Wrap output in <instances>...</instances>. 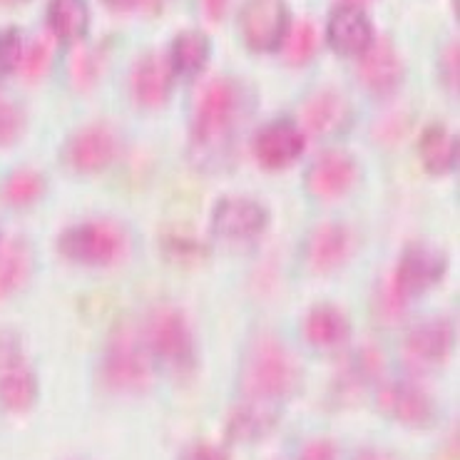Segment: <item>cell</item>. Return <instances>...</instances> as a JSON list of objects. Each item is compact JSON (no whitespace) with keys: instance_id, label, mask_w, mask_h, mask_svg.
<instances>
[{"instance_id":"1","label":"cell","mask_w":460,"mask_h":460,"mask_svg":"<svg viewBox=\"0 0 460 460\" xmlns=\"http://www.w3.org/2000/svg\"><path fill=\"white\" fill-rule=\"evenodd\" d=\"M236 385L244 401L281 406L304 388V366L289 346L271 336L257 333L242 353Z\"/></svg>"},{"instance_id":"2","label":"cell","mask_w":460,"mask_h":460,"mask_svg":"<svg viewBox=\"0 0 460 460\" xmlns=\"http://www.w3.org/2000/svg\"><path fill=\"white\" fill-rule=\"evenodd\" d=\"M142 339L152 364L172 376H190L197 368V343L184 314L174 306H157L142 323Z\"/></svg>"},{"instance_id":"3","label":"cell","mask_w":460,"mask_h":460,"mask_svg":"<svg viewBox=\"0 0 460 460\" xmlns=\"http://www.w3.org/2000/svg\"><path fill=\"white\" fill-rule=\"evenodd\" d=\"M152 366L142 332L132 323H119L100 361L102 384L115 394H142L152 384Z\"/></svg>"},{"instance_id":"4","label":"cell","mask_w":460,"mask_h":460,"mask_svg":"<svg viewBox=\"0 0 460 460\" xmlns=\"http://www.w3.org/2000/svg\"><path fill=\"white\" fill-rule=\"evenodd\" d=\"M242 105V90L229 77H217L204 87L192 119V137L204 150L225 147L232 137Z\"/></svg>"},{"instance_id":"5","label":"cell","mask_w":460,"mask_h":460,"mask_svg":"<svg viewBox=\"0 0 460 460\" xmlns=\"http://www.w3.org/2000/svg\"><path fill=\"white\" fill-rule=\"evenodd\" d=\"M128 246L122 226L108 219H90L65 229L60 236V252L70 261L83 267H108L115 264Z\"/></svg>"},{"instance_id":"6","label":"cell","mask_w":460,"mask_h":460,"mask_svg":"<svg viewBox=\"0 0 460 460\" xmlns=\"http://www.w3.org/2000/svg\"><path fill=\"white\" fill-rule=\"evenodd\" d=\"M376 406L388 420L413 430H429L438 423V403L429 391L411 381H388L376 391Z\"/></svg>"},{"instance_id":"7","label":"cell","mask_w":460,"mask_h":460,"mask_svg":"<svg viewBox=\"0 0 460 460\" xmlns=\"http://www.w3.org/2000/svg\"><path fill=\"white\" fill-rule=\"evenodd\" d=\"M119 142L115 132L105 125H90L77 129L73 137L67 139L63 150L65 164L73 172L93 174V172L108 170L112 162L118 160Z\"/></svg>"},{"instance_id":"8","label":"cell","mask_w":460,"mask_h":460,"mask_svg":"<svg viewBox=\"0 0 460 460\" xmlns=\"http://www.w3.org/2000/svg\"><path fill=\"white\" fill-rule=\"evenodd\" d=\"M448 261L440 254L438 249L429 244H411L401 254L396 267V279H394V289L398 299H408L429 291L433 284H438L446 274Z\"/></svg>"},{"instance_id":"9","label":"cell","mask_w":460,"mask_h":460,"mask_svg":"<svg viewBox=\"0 0 460 460\" xmlns=\"http://www.w3.org/2000/svg\"><path fill=\"white\" fill-rule=\"evenodd\" d=\"M239 25L252 50L269 53L287 35V25H289L287 3L284 0H249L242 11Z\"/></svg>"},{"instance_id":"10","label":"cell","mask_w":460,"mask_h":460,"mask_svg":"<svg viewBox=\"0 0 460 460\" xmlns=\"http://www.w3.org/2000/svg\"><path fill=\"white\" fill-rule=\"evenodd\" d=\"M40 394L38 376L18 353L15 346H0V408L25 413L35 406Z\"/></svg>"},{"instance_id":"11","label":"cell","mask_w":460,"mask_h":460,"mask_svg":"<svg viewBox=\"0 0 460 460\" xmlns=\"http://www.w3.org/2000/svg\"><path fill=\"white\" fill-rule=\"evenodd\" d=\"M358 180V164L346 152H323L306 172V190L316 199H336Z\"/></svg>"},{"instance_id":"12","label":"cell","mask_w":460,"mask_h":460,"mask_svg":"<svg viewBox=\"0 0 460 460\" xmlns=\"http://www.w3.org/2000/svg\"><path fill=\"white\" fill-rule=\"evenodd\" d=\"M269 225L267 207L249 197H225L215 207L212 226L226 239H252L261 234Z\"/></svg>"},{"instance_id":"13","label":"cell","mask_w":460,"mask_h":460,"mask_svg":"<svg viewBox=\"0 0 460 460\" xmlns=\"http://www.w3.org/2000/svg\"><path fill=\"white\" fill-rule=\"evenodd\" d=\"M353 254V234L349 226L326 222L311 229L304 242V257L314 271H333L343 267Z\"/></svg>"},{"instance_id":"14","label":"cell","mask_w":460,"mask_h":460,"mask_svg":"<svg viewBox=\"0 0 460 460\" xmlns=\"http://www.w3.org/2000/svg\"><path fill=\"white\" fill-rule=\"evenodd\" d=\"M304 145H306V139L301 135V129L296 128V122L274 119L257 132L254 155L264 167L279 170V167H289L291 162L299 160Z\"/></svg>"},{"instance_id":"15","label":"cell","mask_w":460,"mask_h":460,"mask_svg":"<svg viewBox=\"0 0 460 460\" xmlns=\"http://www.w3.org/2000/svg\"><path fill=\"white\" fill-rule=\"evenodd\" d=\"M301 118L304 125L314 132V135H339L343 129L351 125L353 110L349 105V100L341 93H333V90H322L316 95H311L304 108H301Z\"/></svg>"},{"instance_id":"16","label":"cell","mask_w":460,"mask_h":460,"mask_svg":"<svg viewBox=\"0 0 460 460\" xmlns=\"http://www.w3.org/2000/svg\"><path fill=\"white\" fill-rule=\"evenodd\" d=\"M329 43L336 53L361 55L374 43V28L358 5H341L329 18Z\"/></svg>"},{"instance_id":"17","label":"cell","mask_w":460,"mask_h":460,"mask_svg":"<svg viewBox=\"0 0 460 460\" xmlns=\"http://www.w3.org/2000/svg\"><path fill=\"white\" fill-rule=\"evenodd\" d=\"M172 77H174V73H172V65L167 58L155 53L145 55L132 70V80H129L132 95L145 108H160L162 102L170 97Z\"/></svg>"},{"instance_id":"18","label":"cell","mask_w":460,"mask_h":460,"mask_svg":"<svg viewBox=\"0 0 460 460\" xmlns=\"http://www.w3.org/2000/svg\"><path fill=\"white\" fill-rule=\"evenodd\" d=\"M279 426V406L242 401L226 418V438L232 443H259Z\"/></svg>"},{"instance_id":"19","label":"cell","mask_w":460,"mask_h":460,"mask_svg":"<svg viewBox=\"0 0 460 460\" xmlns=\"http://www.w3.org/2000/svg\"><path fill=\"white\" fill-rule=\"evenodd\" d=\"M453 339L456 333L448 319H426L413 332H408L406 351L418 364H440L448 358Z\"/></svg>"},{"instance_id":"20","label":"cell","mask_w":460,"mask_h":460,"mask_svg":"<svg viewBox=\"0 0 460 460\" xmlns=\"http://www.w3.org/2000/svg\"><path fill=\"white\" fill-rule=\"evenodd\" d=\"M403 77V65L388 40H374L361 53V80L368 90L385 95L396 90Z\"/></svg>"},{"instance_id":"21","label":"cell","mask_w":460,"mask_h":460,"mask_svg":"<svg viewBox=\"0 0 460 460\" xmlns=\"http://www.w3.org/2000/svg\"><path fill=\"white\" fill-rule=\"evenodd\" d=\"M304 336L319 351H336L349 341L351 323L341 309L322 304V306H314L309 311V316L304 322Z\"/></svg>"},{"instance_id":"22","label":"cell","mask_w":460,"mask_h":460,"mask_svg":"<svg viewBox=\"0 0 460 460\" xmlns=\"http://www.w3.org/2000/svg\"><path fill=\"white\" fill-rule=\"evenodd\" d=\"M418 155L430 172L446 174L458 164V137H453L443 125H433L418 139Z\"/></svg>"},{"instance_id":"23","label":"cell","mask_w":460,"mask_h":460,"mask_svg":"<svg viewBox=\"0 0 460 460\" xmlns=\"http://www.w3.org/2000/svg\"><path fill=\"white\" fill-rule=\"evenodd\" d=\"M48 25L65 43L83 40L87 32V25H90L87 3L85 0H50Z\"/></svg>"},{"instance_id":"24","label":"cell","mask_w":460,"mask_h":460,"mask_svg":"<svg viewBox=\"0 0 460 460\" xmlns=\"http://www.w3.org/2000/svg\"><path fill=\"white\" fill-rule=\"evenodd\" d=\"M209 60V40L199 31H184L172 43L170 65L174 75L194 77L202 73L204 65Z\"/></svg>"},{"instance_id":"25","label":"cell","mask_w":460,"mask_h":460,"mask_svg":"<svg viewBox=\"0 0 460 460\" xmlns=\"http://www.w3.org/2000/svg\"><path fill=\"white\" fill-rule=\"evenodd\" d=\"M31 274V249L22 242H13L0 252V296L21 287Z\"/></svg>"},{"instance_id":"26","label":"cell","mask_w":460,"mask_h":460,"mask_svg":"<svg viewBox=\"0 0 460 460\" xmlns=\"http://www.w3.org/2000/svg\"><path fill=\"white\" fill-rule=\"evenodd\" d=\"M319 48V35L311 22H296L287 38V60L294 65L309 63Z\"/></svg>"},{"instance_id":"27","label":"cell","mask_w":460,"mask_h":460,"mask_svg":"<svg viewBox=\"0 0 460 460\" xmlns=\"http://www.w3.org/2000/svg\"><path fill=\"white\" fill-rule=\"evenodd\" d=\"M43 192L45 180L38 172H18L8 182V187H5V194H8V199L13 204H31Z\"/></svg>"},{"instance_id":"28","label":"cell","mask_w":460,"mask_h":460,"mask_svg":"<svg viewBox=\"0 0 460 460\" xmlns=\"http://www.w3.org/2000/svg\"><path fill=\"white\" fill-rule=\"evenodd\" d=\"M177 460H232V458H229V453H226L222 446L209 443V440H197V443H190V446L180 453V458Z\"/></svg>"},{"instance_id":"29","label":"cell","mask_w":460,"mask_h":460,"mask_svg":"<svg viewBox=\"0 0 460 460\" xmlns=\"http://www.w3.org/2000/svg\"><path fill=\"white\" fill-rule=\"evenodd\" d=\"M296 460H339V446L332 438H314L301 448Z\"/></svg>"},{"instance_id":"30","label":"cell","mask_w":460,"mask_h":460,"mask_svg":"<svg viewBox=\"0 0 460 460\" xmlns=\"http://www.w3.org/2000/svg\"><path fill=\"white\" fill-rule=\"evenodd\" d=\"M22 119L18 115V110L8 108V105H0V145L11 142L21 135Z\"/></svg>"},{"instance_id":"31","label":"cell","mask_w":460,"mask_h":460,"mask_svg":"<svg viewBox=\"0 0 460 460\" xmlns=\"http://www.w3.org/2000/svg\"><path fill=\"white\" fill-rule=\"evenodd\" d=\"M443 77L448 80L450 87L458 90V43L450 45L443 55Z\"/></svg>"},{"instance_id":"32","label":"cell","mask_w":460,"mask_h":460,"mask_svg":"<svg viewBox=\"0 0 460 460\" xmlns=\"http://www.w3.org/2000/svg\"><path fill=\"white\" fill-rule=\"evenodd\" d=\"M48 58H50V48L45 43L35 45L31 50V58H28V73H31V75L43 73L45 65H48Z\"/></svg>"},{"instance_id":"33","label":"cell","mask_w":460,"mask_h":460,"mask_svg":"<svg viewBox=\"0 0 460 460\" xmlns=\"http://www.w3.org/2000/svg\"><path fill=\"white\" fill-rule=\"evenodd\" d=\"M108 3L122 11H155L160 5V0H108Z\"/></svg>"},{"instance_id":"34","label":"cell","mask_w":460,"mask_h":460,"mask_svg":"<svg viewBox=\"0 0 460 460\" xmlns=\"http://www.w3.org/2000/svg\"><path fill=\"white\" fill-rule=\"evenodd\" d=\"M225 5H226V0H204V8H207V13H209L212 18H222Z\"/></svg>"},{"instance_id":"35","label":"cell","mask_w":460,"mask_h":460,"mask_svg":"<svg viewBox=\"0 0 460 460\" xmlns=\"http://www.w3.org/2000/svg\"><path fill=\"white\" fill-rule=\"evenodd\" d=\"M353 460H385V458L381 456V453H376V450H361V453H358Z\"/></svg>"},{"instance_id":"36","label":"cell","mask_w":460,"mask_h":460,"mask_svg":"<svg viewBox=\"0 0 460 460\" xmlns=\"http://www.w3.org/2000/svg\"><path fill=\"white\" fill-rule=\"evenodd\" d=\"M353 3H361V0H353Z\"/></svg>"},{"instance_id":"37","label":"cell","mask_w":460,"mask_h":460,"mask_svg":"<svg viewBox=\"0 0 460 460\" xmlns=\"http://www.w3.org/2000/svg\"><path fill=\"white\" fill-rule=\"evenodd\" d=\"M8 3H13V0H8Z\"/></svg>"}]
</instances>
